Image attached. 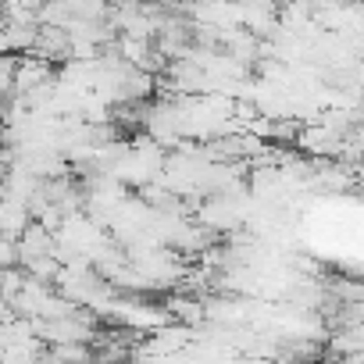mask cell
Here are the masks:
<instances>
[{
	"instance_id": "6da1fadb",
	"label": "cell",
	"mask_w": 364,
	"mask_h": 364,
	"mask_svg": "<svg viewBox=\"0 0 364 364\" xmlns=\"http://www.w3.org/2000/svg\"><path fill=\"white\" fill-rule=\"evenodd\" d=\"M29 58H36L40 65H65L75 58V33L61 22H40L36 43L29 50Z\"/></svg>"
},
{
	"instance_id": "7a4b0ae2",
	"label": "cell",
	"mask_w": 364,
	"mask_h": 364,
	"mask_svg": "<svg viewBox=\"0 0 364 364\" xmlns=\"http://www.w3.org/2000/svg\"><path fill=\"white\" fill-rule=\"evenodd\" d=\"M300 132H304V125L300 122H282V118H275V122H268L264 125V136L275 143V146H289V143H296L300 139Z\"/></svg>"
}]
</instances>
